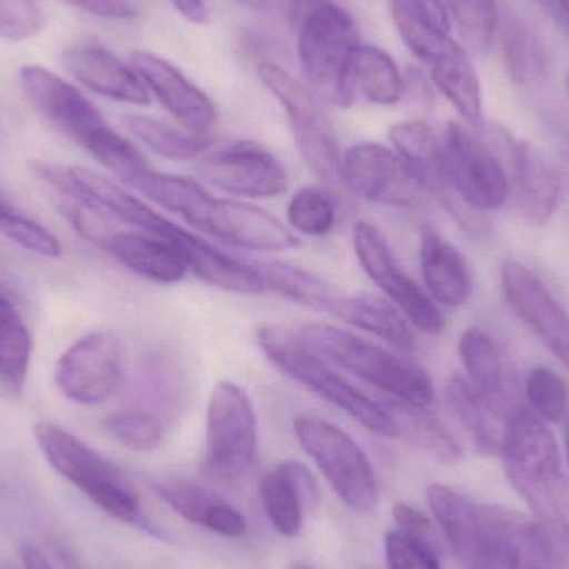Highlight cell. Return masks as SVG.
<instances>
[{
    "mask_svg": "<svg viewBox=\"0 0 569 569\" xmlns=\"http://www.w3.org/2000/svg\"><path fill=\"white\" fill-rule=\"evenodd\" d=\"M127 186L159 203L192 229L227 246L253 252H284L300 247V240L276 216L237 199H220L196 180L147 169Z\"/></svg>",
    "mask_w": 569,
    "mask_h": 569,
    "instance_id": "obj_1",
    "label": "cell"
},
{
    "mask_svg": "<svg viewBox=\"0 0 569 569\" xmlns=\"http://www.w3.org/2000/svg\"><path fill=\"white\" fill-rule=\"evenodd\" d=\"M505 473L535 520L569 521V487L557 438L530 410L505 421L500 450Z\"/></svg>",
    "mask_w": 569,
    "mask_h": 569,
    "instance_id": "obj_2",
    "label": "cell"
},
{
    "mask_svg": "<svg viewBox=\"0 0 569 569\" xmlns=\"http://www.w3.org/2000/svg\"><path fill=\"white\" fill-rule=\"evenodd\" d=\"M287 12L308 89L321 102L355 106L345 79L348 57L360 42L353 17L335 0H290Z\"/></svg>",
    "mask_w": 569,
    "mask_h": 569,
    "instance_id": "obj_3",
    "label": "cell"
},
{
    "mask_svg": "<svg viewBox=\"0 0 569 569\" xmlns=\"http://www.w3.org/2000/svg\"><path fill=\"white\" fill-rule=\"evenodd\" d=\"M298 335L325 360L361 378L388 398L420 408L435 403L437 390L430 373L405 353L371 343L333 325L308 323Z\"/></svg>",
    "mask_w": 569,
    "mask_h": 569,
    "instance_id": "obj_4",
    "label": "cell"
},
{
    "mask_svg": "<svg viewBox=\"0 0 569 569\" xmlns=\"http://www.w3.org/2000/svg\"><path fill=\"white\" fill-rule=\"evenodd\" d=\"M257 340L270 363L291 380L333 405L371 433L381 438H397L393 420L383 403L375 401L338 373L330 361L301 340L298 331L267 325L260 328Z\"/></svg>",
    "mask_w": 569,
    "mask_h": 569,
    "instance_id": "obj_5",
    "label": "cell"
},
{
    "mask_svg": "<svg viewBox=\"0 0 569 569\" xmlns=\"http://www.w3.org/2000/svg\"><path fill=\"white\" fill-rule=\"evenodd\" d=\"M33 437L47 463L116 520L150 530L132 481L82 440L50 421H37Z\"/></svg>",
    "mask_w": 569,
    "mask_h": 569,
    "instance_id": "obj_6",
    "label": "cell"
},
{
    "mask_svg": "<svg viewBox=\"0 0 569 569\" xmlns=\"http://www.w3.org/2000/svg\"><path fill=\"white\" fill-rule=\"evenodd\" d=\"M295 437L348 510L368 515L377 508L378 481L360 445L323 418L298 417Z\"/></svg>",
    "mask_w": 569,
    "mask_h": 569,
    "instance_id": "obj_7",
    "label": "cell"
},
{
    "mask_svg": "<svg viewBox=\"0 0 569 569\" xmlns=\"http://www.w3.org/2000/svg\"><path fill=\"white\" fill-rule=\"evenodd\" d=\"M257 450V413L249 391L233 381H220L207 408L203 471L220 483H236L252 470Z\"/></svg>",
    "mask_w": 569,
    "mask_h": 569,
    "instance_id": "obj_8",
    "label": "cell"
},
{
    "mask_svg": "<svg viewBox=\"0 0 569 569\" xmlns=\"http://www.w3.org/2000/svg\"><path fill=\"white\" fill-rule=\"evenodd\" d=\"M259 77L287 113L295 146L308 170L328 186L341 182L337 133L321 100L308 89L307 83L277 63H260Z\"/></svg>",
    "mask_w": 569,
    "mask_h": 569,
    "instance_id": "obj_9",
    "label": "cell"
},
{
    "mask_svg": "<svg viewBox=\"0 0 569 569\" xmlns=\"http://www.w3.org/2000/svg\"><path fill=\"white\" fill-rule=\"evenodd\" d=\"M427 501L448 543L465 563L491 545H513L517 550L528 523V518L521 515L477 503L443 483H433L427 488Z\"/></svg>",
    "mask_w": 569,
    "mask_h": 569,
    "instance_id": "obj_10",
    "label": "cell"
},
{
    "mask_svg": "<svg viewBox=\"0 0 569 569\" xmlns=\"http://www.w3.org/2000/svg\"><path fill=\"white\" fill-rule=\"evenodd\" d=\"M441 140L448 187L470 209H500L511 187L498 152L487 140L457 122L448 123Z\"/></svg>",
    "mask_w": 569,
    "mask_h": 569,
    "instance_id": "obj_11",
    "label": "cell"
},
{
    "mask_svg": "<svg viewBox=\"0 0 569 569\" xmlns=\"http://www.w3.org/2000/svg\"><path fill=\"white\" fill-rule=\"evenodd\" d=\"M353 250L368 279L421 333L437 337L447 327V318L437 301L415 282L398 263L383 233L368 222H357L353 229Z\"/></svg>",
    "mask_w": 569,
    "mask_h": 569,
    "instance_id": "obj_12",
    "label": "cell"
},
{
    "mask_svg": "<svg viewBox=\"0 0 569 569\" xmlns=\"http://www.w3.org/2000/svg\"><path fill=\"white\" fill-rule=\"evenodd\" d=\"M126 377L122 341L109 331H93L63 351L53 371L56 387L73 403L100 405L112 398Z\"/></svg>",
    "mask_w": 569,
    "mask_h": 569,
    "instance_id": "obj_13",
    "label": "cell"
},
{
    "mask_svg": "<svg viewBox=\"0 0 569 569\" xmlns=\"http://www.w3.org/2000/svg\"><path fill=\"white\" fill-rule=\"evenodd\" d=\"M197 172L213 189L239 199H273L288 187L283 163L252 140H239L203 156Z\"/></svg>",
    "mask_w": 569,
    "mask_h": 569,
    "instance_id": "obj_14",
    "label": "cell"
},
{
    "mask_svg": "<svg viewBox=\"0 0 569 569\" xmlns=\"http://www.w3.org/2000/svg\"><path fill=\"white\" fill-rule=\"evenodd\" d=\"M341 182L360 199L381 206L407 207L423 193L401 157L370 140L355 143L341 156Z\"/></svg>",
    "mask_w": 569,
    "mask_h": 569,
    "instance_id": "obj_15",
    "label": "cell"
},
{
    "mask_svg": "<svg viewBox=\"0 0 569 569\" xmlns=\"http://www.w3.org/2000/svg\"><path fill=\"white\" fill-rule=\"evenodd\" d=\"M20 83L33 109L53 129L83 149L109 129L100 110L79 89L50 70L37 66L22 67Z\"/></svg>",
    "mask_w": 569,
    "mask_h": 569,
    "instance_id": "obj_16",
    "label": "cell"
},
{
    "mask_svg": "<svg viewBox=\"0 0 569 569\" xmlns=\"http://www.w3.org/2000/svg\"><path fill=\"white\" fill-rule=\"evenodd\" d=\"M458 353L471 388L501 421L523 410L520 373L497 338L470 328L461 335Z\"/></svg>",
    "mask_w": 569,
    "mask_h": 569,
    "instance_id": "obj_17",
    "label": "cell"
},
{
    "mask_svg": "<svg viewBox=\"0 0 569 569\" xmlns=\"http://www.w3.org/2000/svg\"><path fill=\"white\" fill-rule=\"evenodd\" d=\"M501 284L515 313L569 370V315L557 298L517 260L501 267Z\"/></svg>",
    "mask_w": 569,
    "mask_h": 569,
    "instance_id": "obj_18",
    "label": "cell"
},
{
    "mask_svg": "<svg viewBox=\"0 0 569 569\" xmlns=\"http://www.w3.org/2000/svg\"><path fill=\"white\" fill-rule=\"evenodd\" d=\"M130 60L147 90L182 129L210 136L219 120L216 103L179 67L152 52H133Z\"/></svg>",
    "mask_w": 569,
    "mask_h": 569,
    "instance_id": "obj_19",
    "label": "cell"
},
{
    "mask_svg": "<svg viewBox=\"0 0 569 569\" xmlns=\"http://www.w3.org/2000/svg\"><path fill=\"white\" fill-rule=\"evenodd\" d=\"M73 183L82 193L83 199L106 210L113 219L133 227L140 232L162 237L179 246L186 252L187 260L192 259L206 240L180 227L179 223L160 216L152 207L137 199L132 193L120 189L112 180L86 167H70Z\"/></svg>",
    "mask_w": 569,
    "mask_h": 569,
    "instance_id": "obj_20",
    "label": "cell"
},
{
    "mask_svg": "<svg viewBox=\"0 0 569 569\" xmlns=\"http://www.w3.org/2000/svg\"><path fill=\"white\" fill-rule=\"evenodd\" d=\"M259 497L273 528L283 537L295 538L300 535L307 511L318 505L320 488L303 463L290 460L262 475Z\"/></svg>",
    "mask_w": 569,
    "mask_h": 569,
    "instance_id": "obj_21",
    "label": "cell"
},
{
    "mask_svg": "<svg viewBox=\"0 0 569 569\" xmlns=\"http://www.w3.org/2000/svg\"><path fill=\"white\" fill-rule=\"evenodd\" d=\"M63 66L80 83L117 102L149 106L150 93L136 70L97 42H82L63 52Z\"/></svg>",
    "mask_w": 569,
    "mask_h": 569,
    "instance_id": "obj_22",
    "label": "cell"
},
{
    "mask_svg": "<svg viewBox=\"0 0 569 569\" xmlns=\"http://www.w3.org/2000/svg\"><path fill=\"white\" fill-rule=\"evenodd\" d=\"M508 157L511 192L517 197L521 216L531 226H547L560 202V177L530 143L513 139Z\"/></svg>",
    "mask_w": 569,
    "mask_h": 569,
    "instance_id": "obj_23",
    "label": "cell"
},
{
    "mask_svg": "<svg viewBox=\"0 0 569 569\" xmlns=\"http://www.w3.org/2000/svg\"><path fill=\"white\" fill-rule=\"evenodd\" d=\"M106 252L120 266L150 282L179 283L190 272L189 260L179 246L140 230H119L110 240Z\"/></svg>",
    "mask_w": 569,
    "mask_h": 569,
    "instance_id": "obj_24",
    "label": "cell"
},
{
    "mask_svg": "<svg viewBox=\"0 0 569 569\" xmlns=\"http://www.w3.org/2000/svg\"><path fill=\"white\" fill-rule=\"evenodd\" d=\"M420 270L425 290L437 303L458 308L473 293V273L467 257L437 230L427 229L420 240Z\"/></svg>",
    "mask_w": 569,
    "mask_h": 569,
    "instance_id": "obj_25",
    "label": "cell"
},
{
    "mask_svg": "<svg viewBox=\"0 0 569 569\" xmlns=\"http://www.w3.org/2000/svg\"><path fill=\"white\" fill-rule=\"evenodd\" d=\"M159 497L177 515L197 527L227 538L247 533V520L236 507L202 485L182 478H170L156 485Z\"/></svg>",
    "mask_w": 569,
    "mask_h": 569,
    "instance_id": "obj_26",
    "label": "cell"
},
{
    "mask_svg": "<svg viewBox=\"0 0 569 569\" xmlns=\"http://www.w3.org/2000/svg\"><path fill=\"white\" fill-rule=\"evenodd\" d=\"M331 313L345 323L380 338L400 353H411L417 348L413 325L383 295H341Z\"/></svg>",
    "mask_w": 569,
    "mask_h": 569,
    "instance_id": "obj_27",
    "label": "cell"
},
{
    "mask_svg": "<svg viewBox=\"0 0 569 569\" xmlns=\"http://www.w3.org/2000/svg\"><path fill=\"white\" fill-rule=\"evenodd\" d=\"M347 89L357 102L363 97L375 106H395L405 96V79L390 53L358 42L348 57Z\"/></svg>",
    "mask_w": 569,
    "mask_h": 569,
    "instance_id": "obj_28",
    "label": "cell"
},
{
    "mask_svg": "<svg viewBox=\"0 0 569 569\" xmlns=\"http://www.w3.org/2000/svg\"><path fill=\"white\" fill-rule=\"evenodd\" d=\"M391 19L405 46L430 63L451 42V19L441 0H391Z\"/></svg>",
    "mask_w": 569,
    "mask_h": 569,
    "instance_id": "obj_29",
    "label": "cell"
},
{
    "mask_svg": "<svg viewBox=\"0 0 569 569\" xmlns=\"http://www.w3.org/2000/svg\"><path fill=\"white\" fill-rule=\"evenodd\" d=\"M431 80L450 100L465 122L473 127L483 123V97L480 77L470 53L461 43L451 40L430 63Z\"/></svg>",
    "mask_w": 569,
    "mask_h": 569,
    "instance_id": "obj_30",
    "label": "cell"
},
{
    "mask_svg": "<svg viewBox=\"0 0 569 569\" xmlns=\"http://www.w3.org/2000/svg\"><path fill=\"white\" fill-rule=\"evenodd\" d=\"M391 146L423 190L445 193L448 187L445 172L443 140L427 122L405 120L390 129Z\"/></svg>",
    "mask_w": 569,
    "mask_h": 569,
    "instance_id": "obj_31",
    "label": "cell"
},
{
    "mask_svg": "<svg viewBox=\"0 0 569 569\" xmlns=\"http://www.w3.org/2000/svg\"><path fill=\"white\" fill-rule=\"evenodd\" d=\"M381 403L393 420L397 438H403L443 463H457L463 458V448L453 433L430 413V408L413 407L393 398Z\"/></svg>",
    "mask_w": 569,
    "mask_h": 569,
    "instance_id": "obj_32",
    "label": "cell"
},
{
    "mask_svg": "<svg viewBox=\"0 0 569 569\" xmlns=\"http://www.w3.org/2000/svg\"><path fill=\"white\" fill-rule=\"evenodd\" d=\"M123 127L147 149L173 162H192V160L202 159L216 142L212 136H199L152 117H123Z\"/></svg>",
    "mask_w": 569,
    "mask_h": 569,
    "instance_id": "obj_33",
    "label": "cell"
},
{
    "mask_svg": "<svg viewBox=\"0 0 569 569\" xmlns=\"http://www.w3.org/2000/svg\"><path fill=\"white\" fill-rule=\"evenodd\" d=\"M445 398L451 413L468 431L477 448L483 453H498L505 421H501L478 397L467 377L455 375L450 378L445 388Z\"/></svg>",
    "mask_w": 569,
    "mask_h": 569,
    "instance_id": "obj_34",
    "label": "cell"
},
{
    "mask_svg": "<svg viewBox=\"0 0 569 569\" xmlns=\"http://www.w3.org/2000/svg\"><path fill=\"white\" fill-rule=\"evenodd\" d=\"M256 269L262 279L266 291H276L288 300L313 308V310L330 311L331 313L338 298L341 297L330 283L325 282L320 277L290 266V263L263 262L256 266Z\"/></svg>",
    "mask_w": 569,
    "mask_h": 569,
    "instance_id": "obj_35",
    "label": "cell"
},
{
    "mask_svg": "<svg viewBox=\"0 0 569 569\" xmlns=\"http://www.w3.org/2000/svg\"><path fill=\"white\" fill-rule=\"evenodd\" d=\"M32 357V338L16 308L0 301V381L12 395H22Z\"/></svg>",
    "mask_w": 569,
    "mask_h": 569,
    "instance_id": "obj_36",
    "label": "cell"
},
{
    "mask_svg": "<svg viewBox=\"0 0 569 569\" xmlns=\"http://www.w3.org/2000/svg\"><path fill=\"white\" fill-rule=\"evenodd\" d=\"M505 66L515 82L531 86L543 79L547 56L533 30L515 16H507L501 26Z\"/></svg>",
    "mask_w": 569,
    "mask_h": 569,
    "instance_id": "obj_37",
    "label": "cell"
},
{
    "mask_svg": "<svg viewBox=\"0 0 569 569\" xmlns=\"http://www.w3.org/2000/svg\"><path fill=\"white\" fill-rule=\"evenodd\" d=\"M468 53H487L498 29L497 0H441Z\"/></svg>",
    "mask_w": 569,
    "mask_h": 569,
    "instance_id": "obj_38",
    "label": "cell"
},
{
    "mask_svg": "<svg viewBox=\"0 0 569 569\" xmlns=\"http://www.w3.org/2000/svg\"><path fill=\"white\" fill-rule=\"evenodd\" d=\"M287 219L301 236L325 237L337 223V202L323 187H303L288 202Z\"/></svg>",
    "mask_w": 569,
    "mask_h": 569,
    "instance_id": "obj_39",
    "label": "cell"
},
{
    "mask_svg": "<svg viewBox=\"0 0 569 569\" xmlns=\"http://www.w3.org/2000/svg\"><path fill=\"white\" fill-rule=\"evenodd\" d=\"M107 433L136 453H152L163 441L162 421L156 415L143 410H122L103 421Z\"/></svg>",
    "mask_w": 569,
    "mask_h": 569,
    "instance_id": "obj_40",
    "label": "cell"
},
{
    "mask_svg": "<svg viewBox=\"0 0 569 569\" xmlns=\"http://www.w3.org/2000/svg\"><path fill=\"white\" fill-rule=\"evenodd\" d=\"M528 401L535 415L550 423L567 421L569 391L563 378L548 367H537L527 380Z\"/></svg>",
    "mask_w": 569,
    "mask_h": 569,
    "instance_id": "obj_41",
    "label": "cell"
},
{
    "mask_svg": "<svg viewBox=\"0 0 569 569\" xmlns=\"http://www.w3.org/2000/svg\"><path fill=\"white\" fill-rule=\"evenodd\" d=\"M385 558L390 569H441L437 545L401 530L385 537Z\"/></svg>",
    "mask_w": 569,
    "mask_h": 569,
    "instance_id": "obj_42",
    "label": "cell"
},
{
    "mask_svg": "<svg viewBox=\"0 0 569 569\" xmlns=\"http://www.w3.org/2000/svg\"><path fill=\"white\" fill-rule=\"evenodd\" d=\"M0 232L17 246L37 253V256L47 257V259L62 257L63 249L60 240L50 230H47L42 223L22 216L20 212L13 216L12 219L0 223Z\"/></svg>",
    "mask_w": 569,
    "mask_h": 569,
    "instance_id": "obj_43",
    "label": "cell"
},
{
    "mask_svg": "<svg viewBox=\"0 0 569 569\" xmlns=\"http://www.w3.org/2000/svg\"><path fill=\"white\" fill-rule=\"evenodd\" d=\"M46 17L33 0H0V37L26 40L40 32Z\"/></svg>",
    "mask_w": 569,
    "mask_h": 569,
    "instance_id": "obj_44",
    "label": "cell"
},
{
    "mask_svg": "<svg viewBox=\"0 0 569 569\" xmlns=\"http://www.w3.org/2000/svg\"><path fill=\"white\" fill-rule=\"evenodd\" d=\"M470 569H521L520 555L513 545L498 543L475 553L467 561Z\"/></svg>",
    "mask_w": 569,
    "mask_h": 569,
    "instance_id": "obj_45",
    "label": "cell"
},
{
    "mask_svg": "<svg viewBox=\"0 0 569 569\" xmlns=\"http://www.w3.org/2000/svg\"><path fill=\"white\" fill-rule=\"evenodd\" d=\"M393 518L397 521L398 530L437 545V540H435L437 531H435L430 518L417 508L408 503H397L393 507Z\"/></svg>",
    "mask_w": 569,
    "mask_h": 569,
    "instance_id": "obj_46",
    "label": "cell"
},
{
    "mask_svg": "<svg viewBox=\"0 0 569 569\" xmlns=\"http://www.w3.org/2000/svg\"><path fill=\"white\" fill-rule=\"evenodd\" d=\"M63 2L106 19L127 20L137 16L136 7L129 0H63Z\"/></svg>",
    "mask_w": 569,
    "mask_h": 569,
    "instance_id": "obj_47",
    "label": "cell"
},
{
    "mask_svg": "<svg viewBox=\"0 0 569 569\" xmlns=\"http://www.w3.org/2000/svg\"><path fill=\"white\" fill-rule=\"evenodd\" d=\"M177 12L189 22L207 23L210 17L209 0H170Z\"/></svg>",
    "mask_w": 569,
    "mask_h": 569,
    "instance_id": "obj_48",
    "label": "cell"
},
{
    "mask_svg": "<svg viewBox=\"0 0 569 569\" xmlns=\"http://www.w3.org/2000/svg\"><path fill=\"white\" fill-rule=\"evenodd\" d=\"M253 12L276 13L288 9L290 0H233Z\"/></svg>",
    "mask_w": 569,
    "mask_h": 569,
    "instance_id": "obj_49",
    "label": "cell"
},
{
    "mask_svg": "<svg viewBox=\"0 0 569 569\" xmlns=\"http://www.w3.org/2000/svg\"><path fill=\"white\" fill-rule=\"evenodd\" d=\"M22 563L23 569H56L37 548L29 545L22 548Z\"/></svg>",
    "mask_w": 569,
    "mask_h": 569,
    "instance_id": "obj_50",
    "label": "cell"
},
{
    "mask_svg": "<svg viewBox=\"0 0 569 569\" xmlns=\"http://www.w3.org/2000/svg\"><path fill=\"white\" fill-rule=\"evenodd\" d=\"M553 13L569 33V0H553Z\"/></svg>",
    "mask_w": 569,
    "mask_h": 569,
    "instance_id": "obj_51",
    "label": "cell"
},
{
    "mask_svg": "<svg viewBox=\"0 0 569 569\" xmlns=\"http://www.w3.org/2000/svg\"><path fill=\"white\" fill-rule=\"evenodd\" d=\"M19 210L12 206V203L7 200V197L0 192V223L6 222V220L12 219L13 216H17Z\"/></svg>",
    "mask_w": 569,
    "mask_h": 569,
    "instance_id": "obj_52",
    "label": "cell"
},
{
    "mask_svg": "<svg viewBox=\"0 0 569 569\" xmlns=\"http://www.w3.org/2000/svg\"><path fill=\"white\" fill-rule=\"evenodd\" d=\"M565 445H567V455H568V463H569V415L567 418V431H565Z\"/></svg>",
    "mask_w": 569,
    "mask_h": 569,
    "instance_id": "obj_53",
    "label": "cell"
},
{
    "mask_svg": "<svg viewBox=\"0 0 569 569\" xmlns=\"http://www.w3.org/2000/svg\"><path fill=\"white\" fill-rule=\"evenodd\" d=\"M6 569H23V568H17V567H13V565H9V567H7Z\"/></svg>",
    "mask_w": 569,
    "mask_h": 569,
    "instance_id": "obj_54",
    "label": "cell"
},
{
    "mask_svg": "<svg viewBox=\"0 0 569 569\" xmlns=\"http://www.w3.org/2000/svg\"><path fill=\"white\" fill-rule=\"evenodd\" d=\"M567 169H568V177H569V153L567 156Z\"/></svg>",
    "mask_w": 569,
    "mask_h": 569,
    "instance_id": "obj_55",
    "label": "cell"
},
{
    "mask_svg": "<svg viewBox=\"0 0 569 569\" xmlns=\"http://www.w3.org/2000/svg\"><path fill=\"white\" fill-rule=\"evenodd\" d=\"M567 86H568V90H569V76H568V80H567Z\"/></svg>",
    "mask_w": 569,
    "mask_h": 569,
    "instance_id": "obj_56",
    "label": "cell"
},
{
    "mask_svg": "<svg viewBox=\"0 0 569 569\" xmlns=\"http://www.w3.org/2000/svg\"><path fill=\"white\" fill-rule=\"evenodd\" d=\"M297 569H311V568H305V567H300V568H297Z\"/></svg>",
    "mask_w": 569,
    "mask_h": 569,
    "instance_id": "obj_57",
    "label": "cell"
}]
</instances>
